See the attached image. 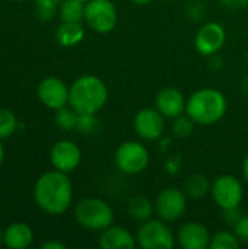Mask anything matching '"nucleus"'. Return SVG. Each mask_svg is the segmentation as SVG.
Segmentation results:
<instances>
[{
  "mask_svg": "<svg viewBox=\"0 0 248 249\" xmlns=\"http://www.w3.org/2000/svg\"><path fill=\"white\" fill-rule=\"evenodd\" d=\"M232 231L241 241V244H248V214H243L237 223L232 226Z\"/></svg>",
  "mask_w": 248,
  "mask_h": 249,
  "instance_id": "c85d7f7f",
  "label": "nucleus"
},
{
  "mask_svg": "<svg viewBox=\"0 0 248 249\" xmlns=\"http://www.w3.org/2000/svg\"><path fill=\"white\" fill-rule=\"evenodd\" d=\"M194 125H196V123L184 112V114L172 118L171 130H172V134L177 139H187V137H190L193 134Z\"/></svg>",
  "mask_w": 248,
  "mask_h": 249,
  "instance_id": "b1692460",
  "label": "nucleus"
},
{
  "mask_svg": "<svg viewBox=\"0 0 248 249\" xmlns=\"http://www.w3.org/2000/svg\"><path fill=\"white\" fill-rule=\"evenodd\" d=\"M222 212V219L227 225H229L231 228L237 223V220L243 216V212L240 207L235 209H227V210H221Z\"/></svg>",
  "mask_w": 248,
  "mask_h": 249,
  "instance_id": "7c9ffc66",
  "label": "nucleus"
},
{
  "mask_svg": "<svg viewBox=\"0 0 248 249\" xmlns=\"http://www.w3.org/2000/svg\"><path fill=\"white\" fill-rule=\"evenodd\" d=\"M183 169V158L177 153L170 155L165 162H164V171L170 175V177H177Z\"/></svg>",
  "mask_w": 248,
  "mask_h": 249,
  "instance_id": "cd10ccee",
  "label": "nucleus"
},
{
  "mask_svg": "<svg viewBox=\"0 0 248 249\" xmlns=\"http://www.w3.org/2000/svg\"><path fill=\"white\" fill-rule=\"evenodd\" d=\"M212 235L209 229L196 220L186 222L177 232V244L183 249H208Z\"/></svg>",
  "mask_w": 248,
  "mask_h": 249,
  "instance_id": "4468645a",
  "label": "nucleus"
},
{
  "mask_svg": "<svg viewBox=\"0 0 248 249\" xmlns=\"http://www.w3.org/2000/svg\"><path fill=\"white\" fill-rule=\"evenodd\" d=\"M228 111V101L224 92L215 88H202L187 98L186 114L196 125H213L219 123Z\"/></svg>",
  "mask_w": 248,
  "mask_h": 249,
  "instance_id": "7ed1b4c3",
  "label": "nucleus"
},
{
  "mask_svg": "<svg viewBox=\"0 0 248 249\" xmlns=\"http://www.w3.org/2000/svg\"><path fill=\"white\" fill-rule=\"evenodd\" d=\"M134 4H139V6H143V4H149L152 0H132Z\"/></svg>",
  "mask_w": 248,
  "mask_h": 249,
  "instance_id": "4c0bfd02",
  "label": "nucleus"
},
{
  "mask_svg": "<svg viewBox=\"0 0 248 249\" xmlns=\"http://www.w3.org/2000/svg\"><path fill=\"white\" fill-rule=\"evenodd\" d=\"M18 130V118L16 115L7 109L0 108V140L9 139Z\"/></svg>",
  "mask_w": 248,
  "mask_h": 249,
  "instance_id": "393cba45",
  "label": "nucleus"
},
{
  "mask_svg": "<svg viewBox=\"0 0 248 249\" xmlns=\"http://www.w3.org/2000/svg\"><path fill=\"white\" fill-rule=\"evenodd\" d=\"M0 244H3V229L0 226Z\"/></svg>",
  "mask_w": 248,
  "mask_h": 249,
  "instance_id": "58836bf2",
  "label": "nucleus"
},
{
  "mask_svg": "<svg viewBox=\"0 0 248 249\" xmlns=\"http://www.w3.org/2000/svg\"><path fill=\"white\" fill-rule=\"evenodd\" d=\"M168 1H175V0H168Z\"/></svg>",
  "mask_w": 248,
  "mask_h": 249,
  "instance_id": "37998d69",
  "label": "nucleus"
},
{
  "mask_svg": "<svg viewBox=\"0 0 248 249\" xmlns=\"http://www.w3.org/2000/svg\"><path fill=\"white\" fill-rule=\"evenodd\" d=\"M187 98L175 86H165L158 90L155 96V108L165 118H175L186 112Z\"/></svg>",
  "mask_w": 248,
  "mask_h": 249,
  "instance_id": "2eb2a0df",
  "label": "nucleus"
},
{
  "mask_svg": "<svg viewBox=\"0 0 248 249\" xmlns=\"http://www.w3.org/2000/svg\"><path fill=\"white\" fill-rule=\"evenodd\" d=\"M12 1H25V0H12Z\"/></svg>",
  "mask_w": 248,
  "mask_h": 249,
  "instance_id": "a19ab883",
  "label": "nucleus"
},
{
  "mask_svg": "<svg viewBox=\"0 0 248 249\" xmlns=\"http://www.w3.org/2000/svg\"><path fill=\"white\" fill-rule=\"evenodd\" d=\"M210 196L221 210L235 209L244 200V185L235 175L224 174L212 182Z\"/></svg>",
  "mask_w": 248,
  "mask_h": 249,
  "instance_id": "6e6552de",
  "label": "nucleus"
},
{
  "mask_svg": "<svg viewBox=\"0 0 248 249\" xmlns=\"http://www.w3.org/2000/svg\"><path fill=\"white\" fill-rule=\"evenodd\" d=\"M98 127V118L96 114H79L76 130L82 134H91Z\"/></svg>",
  "mask_w": 248,
  "mask_h": 249,
  "instance_id": "bb28decb",
  "label": "nucleus"
},
{
  "mask_svg": "<svg viewBox=\"0 0 248 249\" xmlns=\"http://www.w3.org/2000/svg\"><path fill=\"white\" fill-rule=\"evenodd\" d=\"M58 15H60L61 22H83L85 1L63 0L58 6Z\"/></svg>",
  "mask_w": 248,
  "mask_h": 249,
  "instance_id": "412c9836",
  "label": "nucleus"
},
{
  "mask_svg": "<svg viewBox=\"0 0 248 249\" xmlns=\"http://www.w3.org/2000/svg\"><path fill=\"white\" fill-rule=\"evenodd\" d=\"M136 242L142 249H172L177 244V235L172 232L168 222L152 217L140 223L136 232Z\"/></svg>",
  "mask_w": 248,
  "mask_h": 249,
  "instance_id": "423d86ee",
  "label": "nucleus"
},
{
  "mask_svg": "<svg viewBox=\"0 0 248 249\" xmlns=\"http://www.w3.org/2000/svg\"><path fill=\"white\" fill-rule=\"evenodd\" d=\"M34 200L47 214L60 216L66 213L73 201V185L69 174L57 169L42 174L35 182Z\"/></svg>",
  "mask_w": 248,
  "mask_h": 249,
  "instance_id": "f257e3e1",
  "label": "nucleus"
},
{
  "mask_svg": "<svg viewBox=\"0 0 248 249\" xmlns=\"http://www.w3.org/2000/svg\"><path fill=\"white\" fill-rule=\"evenodd\" d=\"M241 171H243V178L248 182V153L246 155L244 160H243V166H241Z\"/></svg>",
  "mask_w": 248,
  "mask_h": 249,
  "instance_id": "c9c22d12",
  "label": "nucleus"
},
{
  "mask_svg": "<svg viewBox=\"0 0 248 249\" xmlns=\"http://www.w3.org/2000/svg\"><path fill=\"white\" fill-rule=\"evenodd\" d=\"M246 63H247V67H248V50H247V54H246Z\"/></svg>",
  "mask_w": 248,
  "mask_h": 249,
  "instance_id": "ea45409f",
  "label": "nucleus"
},
{
  "mask_svg": "<svg viewBox=\"0 0 248 249\" xmlns=\"http://www.w3.org/2000/svg\"><path fill=\"white\" fill-rule=\"evenodd\" d=\"M37 95L41 104L53 111L69 105V86L56 76L42 79L37 88Z\"/></svg>",
  "mask_w": 248,
  "mask_h": 249,
  "instance_id": "f8f14e48",
  "label": "nucleus"
},
{
  "mask_svg": "<svg viewBox=\"0 0 248 249\" xmlns=\"http://www.w3.org/2000/svg\"><path fill=\"white\" fill-rule=\"evenodd\" d=\"M219 3L228 10H243L248 7V0H219Z\"/></svg>",
  "mask_w": 248,
  "mask_h": 249,
  "instance_id": "2f4dec72",
  "label": "nucleus"
},
{
  "mask_svg": "<svg viewBox=\"0 0 248 249\" xmlns=\"http://www.w3.org/2000/svg\"><path fill=\"white\" fill-rule=\"evenodd\" d=\"M210 58V69L212 70H221L222 69V58L219 57V54H215V55H212V57H209Z\"/></svg>",
  "mask_w": 248,
  "mask_h": 249,
  "instance_id": "f704fd0d",
  "label": "nucleus"
},
{
  "mask_svg": "<svg viewBox=\"0 0 248 249\" xmlns=\"http://www.w3.org/2000/svg\"><path fill=\"white\" fill-rule=\"evenodd\" d=\"M158 142H159V150H161L162 153H165V152L170 149V146H171V137L167 136V134H164Z\"/></svg>",
  "mask_w": 248,
  "mask_h": 249,
  "instance_id": "72a5a7b5",
  "label": "nucleus"
},
{
  "mask_svg": "<svg viewBox=\"0 0 248 249\" xmlns=\"http://www.w3.org/2000/svg\"><path fill=\"white\" fill-rule=\"evenodd\" d=\"M151 153L148 147L137 140H126L114 152L115 168L124 175H139L149 166Z\"/></svg>",
  "mask_w": 248,
  "mask_h": 249,
  "instance_id": "39448f33",
  "label": "nucleus"
},
{
  "mask_svg": "<svg viewBox=\"0 0 248 249\" xmlns=\"http://www.w3.org/2000/svg\"><path fill=\"white\" fill-rule=\"evenodd\" d=\"M88 28L96 34H110L118 22V12L113 0H88L85 19Z\"/></svg>",
  "mask_w": 248,
  "mask_h": 249,
  "instance_id": "0eeeda50",
  "label": "nucleus"
},
{
  "mask_svg": "<svg viewBox=\"0 0 248 249\" xmlns=\"http://www.w3.org/2000/svg\"><path fill=\"white\" fill-rule=\"evenodd\" d=\"M187 13L191 19L200 20L206 13V6L202 0H191L187 6Z\"/></svg>",
  "mask_w": 248,
  "mask_h": 249,
  "instance_id": "c756f323",
  "label": "nucleus"
},
{
  "mask_svg": "<svg viewBox=\"0 0 248 249\" xmlns=\"http://www.w3.org/2000/svg\"><path fill=\"white\" fill-rule=\"evenodd\" d=\"M227 42V31L222 23L210 20L203 23L194 35V48L203 57L219 54Z\"/></svg>",
  "mask_w": 248,
  "mask_h": 249,
  "instance_id": "9b49d317",
  "label": "nucleus"
},
{
  "mask_svg": "<svg viewBox=\"0 0 248 249\" xmlns=\"http://www.w3.org/2000/svg\"><path fill=\"white\" fill-rule=\"evenodd\" d=\"M3 160H4V147H3L1 140H0V166L3 165Z\"/></svg>",
  "mask_w": 248,
  "mask_h": 249,
  "instance_id": "e433bc0d",
  "label": "nucleus"
},
{
  "mask_svg": "<svg viewBox=\"0 0 248 249\" xmlns=\"http://www.w3.org/2000/svg\"><path fill=\"white\" fill-rule=\"evenodd\" d=\"M80 1H85V3H86V1H88V0H80Z\"/></svg>",
  "mask_w": 248,
  "mask_h": 249,
  "instance_id": "79ce46f5",
  "label": "nucleus"
},
{
  "mask_svg": "<svg viewBox=\"0 0 248 249\" xmlns=\"http://www.w3.org/2000/svg\"><path fill=\"white\" fill-rule=\"evenodd\" d=\"M187 194L184 190L177 187L164 188L155 198V216L168 222L174 223L180 220L187 212Z\"/></svg>",
  "mask_w": 248,
  "mask_h": 249,
  "instance_id": "1a4fd4ad",
  "label": "nucleus"
},
{
  "mask_svg": "<svg viewBox=\"0 0 248 249\" xmlns=\"http://www.w3.org/2000/svg\"><path fill=\"white\" fill-rule=\"evenodd\" d=\"M75 220L79 226L91 232H102L114 223L115 214L113 207L102 198L86 197L75 206Z\"/></svg>",
  "mask_w": 248,
  "mask_h": 249,
  "instance_id": "20e7f679",
  "label": "nucleus"
},
{
  "mask_svg": "<svg viewBox=\"0 0 248 249\" xmlns=\"http://www.w3.org/2000/svg\"><path fill=\"white\" fill-rule=\"evenodd\" d=\"M98 245L102 249H134L137 247L136 235L121 225H111L99 232Z\"/></svg>",
  "mask_w": 248,
  "mask_h": 249,
  "instance_id": "dca6fc26",
  "label": "nucleus"
},
{
  "mask_svg": "<svg viewBox=\"0 0 248 249\" xmlns=\"http://www.w3.org/2000/svg\"><path fill=\"white\" fill-rule=\"evenodd\" d=\"M50 162L54 169L70 174L82 163V150L72 140H58L50 150Z\"/></svg>",
  "mask_w": 248,
  "mask_h": 249,
  "instance_id": "ddd939ff",
  "label": "nucleus"
},
{
  "mask_svg": "<svg viewBox=\"0 0 248 249\" xmlns=\"http://www.w3.org/2000/svg\"><path fill=\"white\" fill-rule=\"evenodd\" d=\"M108 102V88L95 74H82L69 86V105L77 114H98Z\"/></svg>",
  "mask_w": 248,
  "mask_h": 249,
  "instance_id": "f03ea898",
  "label": "nucleus"
},
{
  "mask_svg": "<svg viewBox=\"0 0 248 249\" xmlns=\"http://www.w3.org/2000/svg\"><path fill=\"white\" fill-rule=\"evenodd\" d=\"M167 118L156 108H142L133 118V128L139 139L158 142L167 133Z\"/></svg>",
  "mask_w": 248,
  "mask_h": 249,
  "instance_id": "9d476101",
  "label": "nucleus"
},
{
  "mask_svg": "<svg viewBox=\"0 0 248 249\" xmlns=\"http://www.w3.org/2000/svg\"><path fill=\"white\" fill-rule=\"evenodd\" d=\"M34 242V232L25 222L10 223L3 231V244L7 248L25 249Z\"/></svg>",
  "mask_w": 248,
  "mask_h": 249,
  "instance_id": "f3484780",
  "label": "nucleus"
},
{
  "mask_svg": "<svg viewBox=\"0 0 248 249\" xmlns=\"http://www.w3.org/2000/svg\"><path fill=\"white\" fill-rule=\"evenodd\" d=\"M85 38L82 22H61L56 29V39L61 47H76Z\"/></svg>",
  "mask_w": 248,
  "mask_h": 249,
  "instance_id": "a211bd4d",
  "label": "nucleus"
},
{
  "mask_svg": "<svg viewBox=\"0 0 248 249\" xmlns=\"http://www.w3.org/2000/svg\"><path fill=\"white\" fill-rule=\"evenodd\" d=\"M127 214L137 223H143L153 217L155 203L146 196H134L127 204Z\"/></svg>",
  "mask_w": 248,
  "mask_h": 249,
  "instance_id": "6ab92c4d",
  "label": "nucleus"
},
{
  "mask_svg": "<svg viewBox=\"0 0 248 249\" xmlns=\"http://www.w3.org/2000/svg\"><path fill=\"white\" fill-rule=\"evenodd\" d=\"M212 182L203 174H193L184 182V193L191 198H203L210 194Z\"/></svg>",
  "mask_w": 248,
  "mask_h": 249,
  "instance_id": "aec40b11",
  "label": "nucleus"
},
{
  "mask_svg": "<svg viewBox=\"0 0 248 249\" xmlns=\"http://www.w3.org/2000/svg\"><path fill=\"white\" fill-rule=\"evenodd\" d=\"M63 0H35L37 13L42 20H51L58 12V6Z\"/></svg>",
  "mask_w": 248,
  "mask_h": 249,
  "instance_id": "a878e982",
  "label": "nucleus"
},
{
  "mask_svg": "<svg viewBox=\"0 0 248 249\" xmlns=\"http://www.w3.org/2000/svg\"><path fill=\"white\" fill-rule=\"evenodd\" d=\"M241 247V241L235 235L234 231H219L216 232L212 239H210V247L212 249H238Z\"/></svg>",
  "mask_w": 248,
  "mask_h": 249,
  "instance_id": "4be33fe9",
  "label": "nucleus"
},
{
  "mask_svg": "<svg viewBox=\"0 0 248 249\" xmlns=\"http://www.w3.org/2000/svg\"><path fill=\"white\" fill-rule=\"evenodd\" d=\"M42 249H66L67 247L60 241H47L41 245Z\"/></svg>",
  "mask_w": 248,
  "mask_h": 249,
  "instance_id": "473e14b6",
  "label": "nucleus"
},
{
  "mask_svg": "<svg viewBox=\"0 0 248 249\" xmlns=\"http://www.w3.org/2000/svg\"><path fill=\"white\" fill-rule=\"evenodd\" d=\"M77 117L79 114L70 105H67L56 111V124L60 130H64V131L76 130Z\"/></svg>",
  "mask_w": 248,
  "mask_h": 249,
  "instance_id": "5701e85b",
  "label": "nucleus"
}]
</instances>
